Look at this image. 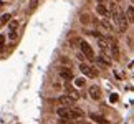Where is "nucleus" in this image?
<instances>
[{
	"label": "nucleus",
	"instance_id": "obj_8",
	"mask_svg": "<svg viewBox=\"0 0 134 124\" xmlns=\"http://www.w3.org/2000/svg\"><path fill=\"white\" fill-rule=\"evenodd\" d=\"M96 12L99 13L103 18H109V17H111V12H109V10H108V8H106L103 3H99V5L96 7Z\"/></svg>",
	"mask_w": 134,
	"mask_h": 124
},
{
	"label": "nucleus",
	"instance_id": "obj_22",
	"mask_svg": "<svg viewBox=\"0 0 134 124\" xmlns=\"http://www.w3.org/2000/svg\"><path fill=\"white\" fill-rule=\"evenodd\" d=\"M8 38L10 40H15V38H17V32H10L8 33Z\"/></svg>",
	"mask_w": 134,
	"mask_h": 124
},
{
	"label": "nucleus",
	"instance_id": "obj_11",
	"mask_svg": "<svg viewBox=\"0 0 134 124\" xmlns=\"http://www.w3.org/2000/svg\"><path fill=\"white\" fill-rule=\"evenodd\" d=\"M90 119L94 121V122H99V124H108V121L104 119V117L99 116V114H96V112H91V114H90Z\"/></svg>",
	"mask_w": 134,
	"mask_h": 124
},
{
	"label": "nucleus",
	"instance_id": "obj_5",
	"mask_svg": "<svg viewBox=\"0 0 134 124\" xmlns=\"http://www.w3.org/2000/svg\"><path fill=\"white\" fill-rule=\"evenodd\" d=\"M108 40H109V45H111V56L114 60H119V48H118V41L114 38L108 37Z\"/></svg>",
	"mask_w": 134,
	"mask_h": 124
},
{
	"label": "nucleus",
	"instance_id": "obj_17",
	"mask_svg": "<svg viewBox=\"0 0 134 124\" xmlns=\"http://www.w3.org/2000/svg\"><path fill=\"white\" fill-rule=\"evenodd\" d=\"M18 27V20H12V22L8 23V28L12 30V32H15V28Z\"/></svg>",
	"mask_w": 134,
	"mask_h": 124
},
{
	"label": "nucleus",
	"instance_id": "obj_7",
	"mask_svg": "<svg viewBox=\"0 0 134 124\" xmlns=\"http://www.w3.org/2000/svg\"><path fill=\"white\" fill-rule=\"evenodd\" d=\"M58 103L61 104V108H66V106H71V104H73L75 99H73L71 96L66 94V96H60V98H58Z\"/></svg>",
	"mask_w": 134,
	"mask_h": 124
},
{
	"label": "nucleus",
	"instance_id": "obj_6",
	"mask_svg": "<svg viewBox=\"0 0 134 124\" xmlns=\"http://www.w3.org/2000/svg\"><path fill=\"white\" fill-rule=\"evenodd\" d=\"M60 76L65 81H71L73 80V71H71V68H60Z\"/></svg>",
	"mask_w": 134,
	"mask_h": 124
},
{
	"label": "nucleus",
	"instance_id": "obj_2",
	"mask_svg": "<svg viewBox=\"0 0 134 124\" xmlns=\"http://www.w3.org/2000/svg\"><path fill=\"white\" fill-rule=\"evenodd\" d=\"M80 70H81V73H83L85 76H88V78H96V76L99 75L94 66H90V65H86V63H81L80 65Z\"/></svg>",
	"mask_w": 134,
	"mask_h": 124
},
{
	"label": "nucleus",
	"instance_id": "obj_25",
	"mask_svg": "<svg viewBox=\"0 0 134 124\" xmlns=\"http://www.w3.org/2000/svg\"><path fill=\"white\" fill-rule=\"evenodd\" d=\"M2 5H3V3H2V2H0V7H2Z\"/></svg>",
	"mask_w": 134,
	"mask_h": 124
},
{
	"label": "nucleus",
	"instance_id": "obj_21",
	"mask_svg": "<svg viewBox=\"0 0 134 124\" xmlns=\"http://www.w3.org/2000/svg\"><path fill=\"white\" fill-rule=\"evenodd\" d=\"M37 3H38V0H30V8H37Z\"/></svg>",
	"mask_w": 134,
	"mask_h": 124
},
{
	"label": "nucleus",
	"instance_id": "obj_19",
	"mask_svg": "<svg viewBox=\"0 0 134 124\" xmlns=\"http://www.w3.org/2000/svg\"><path fill=\"white\" fill-rule=\"evenodd\" d=\"M75 84L78 86V88H81V86H85V80H83V78H78V80L75 81Z\"/></svg>",
	"mask_w": 134,
	"mask_h": 124
},
{
	"label": "nucleus",
	"instance_id": "obj_9",
	"mask_svg": "<svg viewBox=\"0 0 134 124\" xmlns=\"http://www.w3.org/2000/svg\"><path fill=\"white\" fill-rule=\"evenodd\" d=\"M65 89L68 91V96H71V98H73L75 101H76V99H78V98H80V94H78V91H76L75 88H73V86L70 84V83H66V84H65Z\"/></svg>",
	"mask_w": 134,
	"mask_h": 124
},
{
	"label": "nucleus",
	"instance_id": "obj_20",
	"mask_svg": "<svg viewBox=\"0 0 134 124\" xmlns=\"http://www.w3.org/2000/svg\"><path fill=\"white\" fill-rule=\"evenodd\" d=\"M3 45H5V37L0 35V51H3Z\"/></svg>",
	"mask_w": 134,
	"mask_h": 124
},
{
	"label": "nucleus",
	"instance_id": "obj_26",
	"mask_svg": "<svg viewBox=\"0 0 134 124\" xmlns=\"http://www.w3.org/2000/svg\"><path fill=\"white\" fill-rule=\"evenodd\" d=\"M132 2H134V0H132Z\"/></svg>",
	"mask_w": 134,
	"mask_h": 124
},
{
	"label": "nucleus",
	"instance_id": "obj_14",
	"mask_svg": "<svg viewBox=\"0 0 134 124\" xmlns=\"http://www.w3.org/2000/svg\"><path fill=\"white\" fill-rule=\"evenodd\" d=\"M99 25H101L104 30H114V25L109 22V18H103L101 22H99Z\"/></svg>",
	"mask_w": 134,
	"mask_h": 124
},
{
	"label": "nucleus",
	"instance_id": "obj_15",
	"mask_svg": "<svg viewBox=\"0 0 134 124\" xmlns=\"http://www.w3.org/2000/svg\"><path fill=\"white\" fill-rule=\"evenodd\" d=\"M98 63L103 65V66H109L111 65V60L108 58L106 55H99V56H98Z\"/></svg>",
	"mask_w": 134,
	"mask_h": 124
},
{
	"label": "nucleus",
	"instance_id": "obj_10",
	"mask_svg": "<svg viewBox=\"0 0 134 124\" xmlns=\"http://www.w3.org/2000/svg\"><path fill=\"white\" fill-rule=\"evenodd\" d=\"M90 96L93 98V99H99L101 98V89L98 86H91L90 88Z\"/></svg>",
	"mask_w": 134,
	"mask_h": 124
},
{
	"label": "nucleus",
	"instance_id": "obj_18",
	"mask_svg": "<svg viewBox=\"0 0 134 124\" xmlns=\"http://www.w3.org/2000/svg\"><path fill=\"white\" fill-rule=\"evenodd\" d=\"M80 20H81V23H88V22H90L91 18H90V15H86V13H83V15H81V18H80Z\"/></svg>",
	"mask_w": 134,
	"mask_h": 124
},
{
	"label": "nucleus",
	"instance_id": "obj_4",
	"mask_svg": "<svg viewBox=\"0 0 134 124\" xmlns=\"http://www.w3.org/2000/svg\"><path fill=\"white\" fill-rule=\"evenodd\" d=\"M85 117V112L78 109V108H71L70 114H68V121H81Z\"/></svg>",
	"mask_w": 134,
	"mask_h": 124
},
{
	"label": "nucleus",
	"instance_id": "obj_24",
	"mask_svg": "<svg viewBox=\"0 0 134 124\" xmlns=\"http://www.w3.org/2000/svg\"><path fill=\"white\" fill-rule=\"evenodd\" d=\"M61 63H65V65H70V60H66V58H61Z\"/></svg>",
	"mask_w": 134,
	"mask_h": 124
},
{
	"label": "nucleus",
	"instance_id": "obj_16",
	"mask_svg": "<svg viewBox=\"0 0 134 124\" xmlns=\"http://www.w3.org/2000/svg\"><path fill=\"white\" fill-rule=\"evenodd\" d=\"M10 17H12L10 13H3L2 17H0V23H10V22H12V18H10Z\"/></svg>",
	"mask_w": 134,
	"mask_h": 124
},
{
	"label": "nucleus",
	"instance_id": "obj_1",
	"mask_svg": "<svg viewBox=\"0 0 134 124\" xmlns=\"http://www.w3.org/2000/svg\"><path fill=\"white\" fill-rule=\"evenodd\" d=\"M111 17H113V20H114L116 28L119 30V32H126V28H127L126 15L121 12V8L118 7L116 3H113V5H111Z\"/></svg>",
	"mask_w": 134,
	"mask_h": 124
},
{
	"label": "nucleus",
	"instance_id": "obj_13",
	"mask_svg": "<svg viewBox=\"0 0 134 124\" xmlns=\"http://www.w3.org/2000/svg\"><path fill=\"white\" fill-rule=\"evenodd\" d=\"M126 20H127V23H132L134 22V7H127L126 10Z\"/></svg>",
	"mask_w": 134,
	"mask_h": 124
},
{
	"label": "nucleus",
	"instance_id": "obj_12",
	"mask_svg": "<svg viewBox=\"0 0 134 124\" xmlns=\"http://www.w3.org/2000/svg\"><path fill=\"white\" fill-rule=\"evenodd\" d=\"M56 112H58V116L63 121H68V114H70V109H68V108H60V109H56Z\"/></svg>",
	"mask_w": 134,
	"mask_h": 124
},
{
	"label": "nucleus",
	"instance_id": "obj_23",
	"mask_svg": "<svg viewBox=\"0 0 134 124\" xmlns=\"http://www.w3.org/2000/svg\"><path fill=\"white\" fill-rule=\"evenodd\" d=\"M109 99H111V103H114V101H118V94H111V98H109Z\"/></svg>",
	"mask_w": 134,
	"mask_h": 124
},
{
	"label": "nucleus",
	"instance_id": "obj_3",
	"mask_svg": "<svg viewBox=\"0 0 134 124\" xmlns=\"http://www.w3.org/2000/svg\"><path fill=\"white\" fill-rule=\"evenodd\" d=\"M80 46H81V53H83L88 60H94V51H93L91 45L88 41H80Z\"/></svg>",
	"mask_w": 134,
	"mask_h": 124
}]
</instances>
